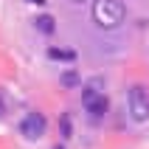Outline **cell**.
<instances>
[{
    "label": "cell",
    "instance_id": "3",
    "mask_svg": "<svg viewBox=\"0 0 149 149\" xmlns=\"http://www.w3.org/2000/svg\"><path fill=\"white\" fill-rule=\"evenodd\" d=\"M82 104L87 107V113H90L93 118H101L104 113H107V107H110V104H107V99H104V96L96 90V84H90V87L82 93Z\"/></svg>",
    "mask_w": 149,
    "mask_h": 149
},
{
    "label": "cell",
    "instance_id": "5",
    "mask_svg": "<svg viewBox=\"0 0 149 149\" xmlns=\"http://www.w3.org/2000/svg\"><path fill=\"white\" fill-rule=\"evenodd\" d=\"M48 56H51V59H62V62H73V59H76V51H68V48H48Z\"/></svg>",
    "mask_w": 149,
    "mask_h": 149
},
{
    "label": "cell",
    "instance_id": "11",
    "mask_svg": "<svg viewBox=\"0 0 149 149\" xmlns=\"http://www.w3.org/2000/svg\"><path fill=\"white\" fill-rule=\"evenodd\" d=\"M54 149H65V146H54Z\"/></svg>",
    "mask_w": 149,
    "mask_h": 149
},
{
    "label": "cell",
    "instance_id": "1",
    "mask_svg": "<svg viewBox=\"0 0 149 149\" xmlns=\"http://www.w3.org/2000/svg\"><path fill=\"white\" fill-rule=\"evenodd\" d=\"M124 17H127L124 0H96V3H93V20H96V25L104 28V31L118 28V25L124 23Z\"/></svg>",
    "mask_w": 149,
    "mask_h": 149
},
{
    "label": "cell",
    "instance_id": "4",
    "mask_svg": "<svg viewBox=\"0 0 149 149\" xmlns=\"http://www.w3.org/2000/svg\"><path fill=\"white\" fill-rule=\"evenodd\" d=\"M20 132H23L28 141L42 138V135H45V116H40V113H28V116L20 121Z\"/></svg>",
    "mask_w": 149,
    "mask_h": 149
},
{
    "label": "cell",
    "instance_id": "9",
    "mask_svg": "<svg viewBox=\"0 0 149 149\" xmlns=\"http://www.w3.org/2000/svg\"><path fill=\"white\" fill-rule=\"evenodd\" d=\"M28 3H37V6H42V3H45V0H28Z\"/></svg>",
    "mask_w": 149,
    "mask_h": 149
},
{
    "label": "cell",
    "instance_id": "12",
    "mask_svg": "<svg viewBox=\"0 0 149 149\" xmlns=\"http://www.w3.org/2000/svg\"><path fill=\"white\" fill-rule=\"evenodd\" d=\"M0 116H3V107H0Z\"/></svg>",
    "mask_w": 149,
    "mask_h": 149
},
{
    "label": "cell",
    "instance_id": "10",
    "mask_svg": "<svg viewBox=\"0 0 149 149\" xmlns=\"http://www.w3.org/2000/svg\"><path fill=\"white\" fill-rule=\"evenodd\" d=\"M73 3H87V0H73Z\"/></svg>",
    "mask_w": 149,
    "mask_h": 149
},
{
    "label": "cell",
    "instance_id": "6",
    "mask_svg": "<svg viewBox=\"0 0 149 149\" xmlns=\"http://www.w3.org/2000/svg\"><path fill=\"white\" fill-rule=\"evenodd\" d=\"M34 23H37V28H40L42 34H54V28H56V25H54V17H51V14H40Z\"/></svg>",
    "mask_w": 149,
    "mask_h": 149
},
{
    "label": "cell",
    "instance_id": "8",
    "mask_svg": "<svg viewBox=\"0 0 149 149\" xmlns=\"http://www.w3.org/2000/svg\"><path fill=\"white\" fill-rule=\"evenodd\" d=\"M59 132H62V138H70L73 135V121H70L68 113H62V118H59Z\"/></svg>",
    "mask_w": 149,
    "mask_h": 149
},
{
    "label": "cell",
    "instance_id": "7",
    "mask_svg": "<svg viewBox=\"0 0 149 149\" xmlns=\"http://www.w3.org/2000/svg\"><path fill=\"white\" fill-rule=\"evenodd\" d=\"M59 82H62V87H79V82H82V79H79V73H76V70H65V73L59 76Z\"/></svg>",
    "mask_w": 149,
    "mask_h": 149
},
{
    "label": "cell",
    "instance_id": "2",
    "mask_svg": "<svg viewBox=\"0 0 149 149\" xmlns=\"http://www.w3.org/2000/svg\"><path fill=\"white\" fill-rule=\"evenodd\" d=\"M127 101H130V116H132V121H146L149 118V90L143 84H132L130 93H127Z\"/></svg>",
    "mask_w": 149,
    "mask_h": 149
}]
</instances>
